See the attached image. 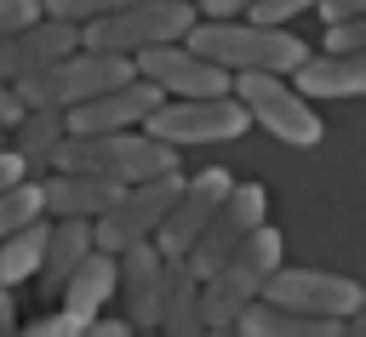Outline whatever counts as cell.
I'll return each instance as SVG.
<instances>
[{"instance_id": "cell-1", "label": "cell", "mask_w": 366, "mask_h": 337, "mask_svg": "<svg viewBox=\"0 0 366 337\" xmlns=\"http://www.w3.org/2000/svg\"><path fill=\"white\" fill-rule=\"evenodd\" d=\"M183 46L212 63L217 74L240 80V74H280L292 80V69L309 57V40H297L292 29H263L252 17H194V29L183 34Z\"/></svg>"}, {"instance_id": "cell-2", "label": "cell", "mask_w": 366, "mask_h": 337, "mask_svg": "<svg viewBox=\"0 0 366 337\" xmlns=\"http://www.w3.org/2000/svg\"><path fill=\"white\" fill-rule=\"evenodd\" d=\"M51 171H80V177L132 188V183H149V177H166L183 166H177V149H166L143 131H114V137H63Z\"/></svg>"}, {"instance_id": "cell-3", "label": "cell", "mask_w": 366, "mask_h": 337, "mask_svg": "<svg viewBox=\"0 0 366 337\" xmlns=\"http://www.w3.org/2000/svg\"><path fill=\"white\" fill-rule=\"evenodd\" d=\"M286 263V240H280V228L274 223H263L217 274H206L200 280V331H223V326H234V314L246 308V303H257L263 297V286H269V274Z\"/></svg>"}, {"instance_id": "cell-4", "label": "cell", "mask_w": 366, "mask_h": 337, "mask_svg": "<svg viewBox=\"0 0 366 337\" xmlns=\"http://www.w3.org/2000/svg\"><path fill=\"white\" fill-rule=\"evenodd\" d=\"M120 86H132V57H103V51H80V46H74V51L57 57L51 69L17 80L11 97H17V109L69 114V109H80V103H92V97H103V91H120Z\"/></svg>"}, {"instance_id": "cell-5", "label": "cell", "mask_w": 366, "mask_h": 337, "mask_svg": "<svg viewBox=\"0 0 366 337\" xmlns=\"http://www.w3.org/2000/svg\"><path fill=\"white\" fill-rule=\"evenodd\" d=\"M194 29V6L183 0H137L103 23L80 29V51H103V57H137L149 46H183V34Z\"/></svg>"}, {"instance_id": "cell-6", "label": "cell", "mask_w": 366, "mask_h": 337, "mask_svg": "<svg viewBox=\"0 0 366 337\" xmlns=\"http://www.w3.org/2000/svg\"><path fill=\"white\" fill-rule=\"evenodd\" d=\"M229 97L240 103L246 126H263L269 137H280V143H292V149H315V143L326 137L320 109L303 103L280 74H240V80H229Z\"/></svg>"}, {"instance_id": "cell-7", "label": "cell", "mask_w": 366, "mask_h": 337, "mask_svg": "<svg viewBox=\"0 0 366 337\" xmlns=\"http://www.w3.org/2000/svg\"><path fill=\"white\" fill-rule=\"evenodd\" d=\"M269 223V194L257 188V183H234L229 194H223V206L206 217V228L194 234V246H189V257H183V268L194 274V280H206V274H217L257 228Z\"/></svg>"}, {"instance_id": "cell-8", "label": "cell", "mask_w": 366, "mask_h": 337, "mask_svg": "<svg viewBox=\"0 0 366 337\" xmlns=\"http://www.w3.org/2000/svg\"><path fill=\"white\" fill-rule=\"evenodd\" d=\"M177 188H183V171H166V177H149V183L120 188V200L92 223V246H97V251H109V257H120L126 246L154 240V228L166 223V211H172Z\"/></svg>"}, {"instance_id": "cell-9", "label": "cell", "mask_w": 366, "mask_h": 337, "mask_svg": "<svg viewBox=\"0 0 366 337\" xmlns=\"http://www.w3.org/2000/svg\"><path fill=\"white\" fill-rule=\"evenodd\" d=\"M257 303L286 308V314H315V320H355L366 308V291L349 274H332V268H286L280 263L269 274V286H263Z\"/></svg>"}, {"instance_id": "cell-10", "label": "cell", "mask_w": 366, "mask_h": 337, "mask_svg": "<svg viewBox=\"0 0 366 337\" xmlns=\"http://www.w3.org/2000/svg\"><path fill=\"white\" fill-rule=\"evenodd\" d=\"M143 137L183 149V143H234L246 137V114L234 97H200V103H160L143 120Z\"/></svg>"}, {"instance_id": "cell-11", "label": "cell", "mask_w": 366, "mask_h": 337, "mask_svg": "<svg viewBox=\"0 0 366 337\" xmlns=\"http://www.w3.org/2000/svg\"><path fill=\"white\" fill-rule=\"evenodd\" d=\"M132 80L154 86L166 103H200V97H229V74L200 63L189 46H149L132 57Z\"/></svg>"}, {"instance_id": "cell-12", "label": "cell", "mask_w": 366, "mask_h": 337, "mask_svg": "<svg viewBox=\"0 0 366 337\" xmlns=\"http://www.w3.org/2000/svg\"><path fill=\"white\" fill-rule=\"evenodd\" d=\"M234 188V177L223 171V166H206V171H194V177H183V188H177V200H172V211H166V223L154 228V251L166 257V263H183L189 257V246H194V234L206 228V217L223 206V194Z\"/></svg>"}, {"instance_id": "cell-13", "label": "cell", "mask_w": 366, "mask_h": 337, "mask_svg": "<svg viewBox=\"0 0 366 337\" xmlns=\"http://www.w3.org/2000/svg\"><path fill=\"white\" fill-rule=\"evenodd\" d=\"M160 103H166V97H160L154 86L132 80V86H120V91H103V97H92V103L69 109V114H63V131H69V137H114V131H143V120H149Z\"/></svg>"}, {"instance_id": "cell-14", "label": "cell", "mask_w": 366, "mask_h": 337, "mask_svg": "<svg viewBox=\"0 0 366 337\" xmlns=\"http://www.w3.org/2000/svg\"><path fill=\"white\" fill-rule=\"evenodd\" d=\"M160 280H166V257L143 240V246H126L114 257V297H120V320L132 331H149L154 337V308H160Z\"/></svg>"}, {"instance_id": "cell-15", "label": "cell", "mask_w": 366, "mask_h": 337, "mask_svg": "<svg viewBox=\"0 0 366 337\" xmlns=\"http://www.w3.org/2000/svg\"><path fill=\"white\" fill-rule=\"evenodd\" d=\"M74 46H80V29L51 23V17H34L29 29H17V34L0 40V86H17V80H29V74L51 69V63L69 57Z\"/></svg>"}, {"instance_id": "cell-16", "label": "cell", "mask_w": 366, "mask_h": 337, "mask_svg": "<svg viewBox=\"0 0 366 337\" xmlns=\"http://www.w3.org/2000/svg\"><path fill=\"white\" fill-rule=\"evenodd\" d=\"M34 188H40V217L46 223H97L120 200V183L80 177V171H46Z\"/></svg>"}, {"instance_id": "cell-17", "label": "cell", "mask_w": 366, "mask_h": 337, "mask_svg": "<svg viewBox=\"0 0 366 337\" xmlns=\"http://www.w3.org/2000/svg\"><path fill=\"white\" fill-rule=\"evenodd\" d=\"M303 103H315V97H360L366 91V57H326V51H309L297 69H292V80H286Z\"/></svg>"}, {"instance_id": "cell-18", "label": "cell", "mask_w": 366, "mask_h": 337, "mask_svg": "<svg viewBox=\"0 0 366 337\" xmlns=\"http://www.w3.org/2000/svg\"><path fill=\"white\" fill-rule=\"evenodd\" d=\"M109 303H114V257L92 246V251H86V263L69 274V286L57 291V303H51V308H57V314H69V320H97Z\"/></svg>"}, {"instance_id": "cell-19", "label": "cell", "mask_w": 366, "mask_h": 337, "mask_svg": "<svg viewBox=\"0 0 366 337\" xmlns=\"http://www.w3.org/2000/svg\"><path fill=\"white\" fill-rule=\"evenodd\" d=\"M86 251H92V223H51V234H46V257H40V274H34L40 303H57V291H63L69 274L86 263Z\"/></svg>"}, {"instance_id": "cell-20", "label": "cell", "mask_w": 366, "mask_h": 337, "mask_svg": "<svg viewBox=\"0 0 366 337\" xmlns=\"http://www.w3.org/2000/svg\"><path fill=\"white\" fill-rule=\"evenodd\" d=\"M63 114H51V109H23L17 114V126H11V154H17V166L23 171H51V160H57V149H63Z\"/></svg>"}, {"instance_id": "cell-21", "label": "cell", "mask_w": 366, "mask_h": 337, "mask_svg": "<svg viewBox=\"0 0 366 337\" xmlns=\"http://www.w3.org/2000/svg\"><path fill=\"white\" fill-rule=\"evenodd\" d=\"M194 331H200V280L183 263H166L160 308H154V337H194Z\"/></svg>"}, {"instance_id": "cell-22", "label": "cell", "mask_w": 366, "mask_h": 337, "mask_svg": "<svg viewBox=\"0 0 366 337\" xmlns=\"http://www.w3.org/2000/svg\"><path fill=\"white\" fill-rule=\"evenodd\" d=\"M343 320H315V314H286L269 303H246L234 314V337H337Z\"/></svg>"}, {"instance_id": "cell-23", "label": "cell", "mask_w": 366, "mask_h": 337, "mask_svg": "<svg viewBox=\"0 0 366 337\" xmlns=\"http://www.w3.org/2000/svg\"><path fill=\"white\" fill-rule=\"evenodd\" d=\"M46 234H51V223L46 217H34L29 228H17V234H6L0 240V286H23V280H34L40 274V257H46Z\"/></svg>"}, {"instance_id": "cell-24", "label": "cell", "mask_w": 366, "mask_h": 337, "mask_svg": "<svg viewBox=\"0 0 366 337\" xmlns=\"http://www.w3.org/2000/svg\"><path fill=\"white\" fill-rule=\"evenodd\" d=\"M126 6H137V0H40V17L69 23V29H86V23H103V17L126 11Z\"/></svg>"}, {"instance_id": "cell-25", "label": "cell", "mask_w": 366, "mask_h": 337, "mask_svg": "<svg viewBox=\"0 0 366 337\" xmlns=\"http://www.w3.org/2000/svg\"><path fill=\"white\" fill-rule=\"evenodd\" d=\"M34 217H40V188L34 183H17V188L0 194V240L17 234V228H29Z\"/></svg>"}, {"instance_id": "cell-26", "label": "cell", "mask_w": 366, "mask_h": 337, "mask_svg": "<svg viewBox=\"0 0 366 337\" xmlns=\"http://www.w3.org/2000/svg\"><path fill=\"white\" fill-rule=\"evenodd\" d=\"M320 51H326V57H366V17H355V23H326Z\"/></svg>"}, {"instance_id": "cell-27", "label": "cell", "mask_w": 366, "mask_h": 337, "mask_svg": "<svg viewBox=\"0 0 366 337\" xmlns=\"http://www.w3.org/2000/svg\"><path fill=\"white\" fill-rule=\"evenodd\" d=\"M303 11H315V0H257L246 17L252 23H263V29H286L292 17H303Z\"/></svg>"}, {"instance_id": "cell-28", "label": "cell", "mask_w": 366, "mask_h": 337, "mask_svg": "<svg viewBox=\"0 0 366 337\" xmlns=\"http://www.w3.org/2000/svg\"><path fill=\"white\" fill-rule=\"evenodd\" d=\"M74 326H80V320H69V314L46 308L40 320H17V331H11V337H74Z\"/></svg>"}, {"instance_id": "cell-29", "label": "cell", "mask_w": 366, "mask_h": 337, "mask_svg": "<svg viewBox=\"0 0 366 337\" xmlns=\"http://www.w3.org/2000/svg\"><path fill=\"white\" fill-rule=\"evenodd\" d=\"M34 17H40V6H34V0H0V40H6V34H17V29H29Z\"/></svg>"}, {"instance_id": "cell-30", "label": "cell", "mask_w": 366, "mask_h": 337, "mask_svg": "<svg viewBox=\"0 0 366 337\" xmlns=\"http://www.w3.org/2000/svg\"><path fill=\"white\" fill-rule=\"evenodd\" d=\"M315 11H320V23H355V17H366V0H315Z\"/></svg>"}, {"instance_id": "cell-31", "label": "cell", "mask_w": 366, "mask_h": 337, "mask_svg": "<svg viewBox=\"0 0 366 337\" xmlns=\"http://www.w3.org/2000/svg\"><path fill=\"white\" fill-rule=\"evenodd\" d=\"M126 331H132L126 320H103V314H97V320H80V326H74V337H126Z\"/></svg>"}, {"instance_id": "cell-32", "label": "cell", "mask_w": 366, "mask_h": 337, "mask_svg": "<svg viewBox=\"0 0 366 337\" xmlns=\"http://www.w3.org/2000/svg\"><path fill=\"white\" fill-rule=\"evenodd\" d=\"M17 183H29V171L17 166V154H11V149H0V194H6V188H17Z\"/></svg>"}, {"instance_id": "cell-33", "label": "cell", "mask_w": 366, "mask_h": 337, "mask_svg": "<svg viewBox=\"0 0 366 337\" xmlns=\"http://www.w3.org/2000/svg\"><path fill=\"white\" fill-rule=\"evenodd\" d=\"M17 114H23V109H17L11 86H0V131H11V126H17Z\"/></svg>"}, {"instance_id": "cell-34", "label": "cell", "mask_w": 366, "mask_h": 337, "mask_svg": "<svg viewBox=\"0 0 366 337\" xmlns=\"http://www.w3.org/2000/svg\"><path fill=\"white\" fill-rule=\"evenodd\" d=\"M337 337H366V320H360V314H355V320H343V331H337Z\"/></svg>"}, {"instance_id": "cell-35", "label": "cell", "mask_w": 366, "mask_h": 337, "mask_svg": "<svg viewBox=\"0 0 366 337\" xmlns=\"http://www.w3.org/2000/svg\"><path fill=\"white\" fill-rule=\"evenodd\" d=\"M194 337H234V326H223V331H194Z\"/></svg>"}, {"instance_id": "cell-36", "label": "cell", "mask_w": 366, "mask_h": 337, "mask_svg": "<svg viewBox=\"0 0 366 337\" xmlns=\"http://www.w3.org/2000/svg\"><path fill=\"white\" fill-rule=\"evenodd\" d=\"M126 337H149V331H126Z\"/></svg>"}, {"instance_id": "cell-37", "label": "cell", "mask_w": 366, "mask_h": 337, "mask_svg": "<svg viewBox=\"0 0 366 337\" xmlns=\"http://www.w3.org/2000/svg\"><path fill=\"white\" fill-rule=\"evenodd\" d=\"M183 6H200V0H183Z\"/></svg>"}, {"instance_id": "cell-38", "label": "cell", "mask_w": 366, "mask_h": 337, "mask_svg": "<svg viewBox=\"0 0 366 337\" xmlns=\"http://www.w3.org/2000/svg\"><path fill=\"white\" fill-rule=\"evenodd\" d=\"M34 6H40V0H34Z\"/></svg>"}]
</instances>
